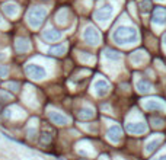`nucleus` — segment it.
Returning a JSON list of instances; mask_svg holds the SVG:
<instances>
[{
    "label": "nucleus",
    "mask_w": 166,
    "mask_h": 160,
    "mask_svg": "<svg viewBox=\"0 0 166 160\" xmlns=\"http://www.w3.org/2000/svg\"><path fill=\"white\" fill-rule=\"evenodd\" d=\"M114 42H117L118 45H128V44H134L139 41V32L137 29L131 26H118L112 33Z\"/></svg>",
    "instance_id": "f257e3e1"
},
{
    "label": "nucleus",
    "mask_w": 166,
    "mask_h": 160,
    "mask_svg": "<svg viewBox=\"0 0 166 160\" xmlns=\"http://www.w3.org/2000/svg\"><path fill=\"white\" fill-rule=\"evenodd\" d=\"M47 16V9L45 7H41V6H37V7H32L26 15V19L29 22V25L32 28H40L41 23L44 22Z\"/></svg>",
    "instance_id": "f03ea898"
},
{
    "label": "nucleus",
    "mask_w": 166,
    "mask_h": 160,
    "mask_svg": "<svg viewBox=\"0 0 166 160\" xmlns=\"http://www.w3.org/2000/svg\"><path fill=\"white\" fill-rule=\"evenodd\" d=\"M25 71L28 73V76H31V77L35 80H41L47 76L45 68L38 66V64H28V66L25 67Z\"/></svg>",
    "instance_id": "7ed1b4c3"
},
{
    "label": "nucleus",
    "mask_w": 166,
    "mask_h": 160,
    "mask_svg": "<svg viewBox=\"0 0 166 160\" xmlns=\"http://www.w3.org/2000/svg\"><path fill=\"white\" fill-rule=\"evenodd\" d=\"M112 12H114V7L112 5H104V6H101L96 12H95V19L99 20V22H105L108 20L111 16H112Z\"/></svg>",
    "instance_id": "20e7f679"
},
{
    "label": "nucleus",
    "mask_w": 166,
    "mask_h": 160,
    "mask_svg": "<svg viewBox=\"0 0 166 160\" xmlns=\"http://www.w3.org/2000/svg\"><path fill=\"white\" fill-rule=\"evenodd\" d=\"M83 38H85V41H86L87 44H90V45H98L101 41V35L93 26H87L86 29H85V32H83Z\"/></svg>",
    "instance_id": "39448f33"
},
{
    "label": "nucleus",
    "mask_w": 166,
    "mask_h": 160,
    "mask_svg": "<svg viewBox=\"0 0 166 160\" xmlns=\"http://www.w3.org/2000/svg\"><path fill=\"white\" fill-rule=\"evenodd\" d=\"M54 141V130L50 125L44 124L42 130H41V135H40V143L42 146H50Z\"/></svg>",
    "instance_id": "423d86ee"
},
{
    "label": "nucleus",
    "mask_w": 166,
    "mask_h": 160,
    "mask_svg": "<svg viewBox=\"0 0 166 160\" xmlns=\"http://www.w3.org/2000/svg\"><path fill=\"white\" fill-rule=\"evenodd\" d=\"M152 22L154 25H165L166 23V9L165 7H154L152 13Z\"/></svg>",
    "instance_id": "0eeeda50"
},
{
    "label": "nucleus",
    "mask_w": 166,
    "mask_h": 160,
    "mask_svg": "<svg viewBox=\"0 0 166 160\" xmlns=\"http://www.w3.org/2000/svg\"><path fill=\"white\" fill-rule=\"evenodd\" d=\"M125 130L130 134L140 135V134H144L147 131V125L144 122H128L125 125Z\"/></svg>",
    "instance_id": "6e6552de"
},
{
    "label": "nucleus",
    "mask_w": 166,
    "mask_h": 160,
    "mask_svg": "<svg viewBox=\"0 0 166 160\" xmlns=\"http://www.w3.org/2000/svg\"><path fill=\"white\" fill-rule=\"evenodd\" d=\"M93 89H95V93L98 95V96H105L108 92H109V85H108V82L106 80H96L95 82V85H93Z\"/></svg>",
    "instance_id": "1a4fd4ad"
},
{
    "label": "nucleus",
    "mask_w": 166,
    "mask_h": 160,
    "mask_svg": "<svg viewBox=\"0 0 166 160\" xmlns=\"http://www.w3.org/2000/svg\"><path fill=\"white\" fill-rule=\"evenodd\" d=\"M144 108L149 109V111H156V112H165L166 111L165 103L160 102V100H156V99H149L144 103Z\"/></svg>",
    "instance_id": "9d476101"
},
{
    "label": "nucleus",
    "mask_w": 166,
    "mask_h": 160,
    "mask_svg": "<svg viewBox=\"0 0 166 160\" xmlns=\"http://www.w3.org/2000/svg\"><path fill=\"white\" fill-rule=\"evenodd\" d=\"M106 135H108V138L112 141V143H118V141L121 140L122 131H121V128L118 127V125H112V127H109V130H108Z\"/></svg>",
    "instance_id": "9b49d317"
},
{
    "label": "nucleus",
    "mask_w": 166,
    "mask_h": 160,
    "mask_svg": "<svg viewBox=\"0 0 166 160\" xmlns=\"http://www.w3.org/2000/svg\"><path fill=\"white\" fill-rule=\"evenodd\" d=\"M42 38L45 41H48V42H54V41L61 38V32L57 31V29H47V31L42 32Z\"/></svg>",
    "instance_id": "f8f14e48"
},
{
    "label": "nucleus",
    "mask_w": 166,
    "mask_h": 160,
    "mask_svg": "<svg viewBox=\"0 0 166 160\" xmlns=\"http://www.w3.org/2000/svg\"><path fill=\"white\" fill-rule=\"evenodd\" d=\"M137 89H139V92H141V93H147V92H150L152 90V82L150 80H147V79H140L139 82H137Z\"/></svg>",
    "instance_id": "ddd939ff"
},
{
    "label": "nucleus",
    "mask_w": 166,
    "mask_h": 160,
    "mask_svg": "<svg viewBox=\"0 0 166 160\" xmlns=\"http://www.w3.org/2000/svg\"><path fill=\"white\" fill-rule=\"evenodd\" d=\"M50 120L53 121L54 124H57V125H66L67 121H69L67 117H64L60 112H50Z\"/></svg>",
    "instance_id": "4468645a"
},
{
    "label": "nucleus",
    "mask_w": 166,
    "mask_h": 160,
    "mask_svg": "<svg viewBox=\"0 0 166 160\" xmlns=\"http://www.w3.org/2000/svg\"><path fill=\"white\" fill-rule=\"evenodd\" d=\"M3 12L7 16H15L18 13V6L15 3H6V5H3Z\"/></svg>",
    "instance_id": "2eb2a0df"
},
{
    "label": "nucleus",
    "mask_w": 166,
    "mask_h": 160,
    "mask_svg": "<svg viewBox=\"0 0 166 160\" xmlns=\"http://www.w3.org/2000/svg\"><path fill=\"white\" fill-rule=\"evenodd\" d=\"M77 117H79L80 120H90L93 117V111L90 108H82V109H79V112H77Z\"/></svg>",
    "instance_id": "dca6fc26"
},
{
    "label": "nucleus",
    "mask_w": 166,
    "mask_h": 160,
    "mask_svg": "<svg viewBox=\"0 0 166 160\" xmlns=\"http://www.w3.org/2000/svg\"><path fill=\"white\" fill-rule=\"evenodd\" d=\"M160 144H162V138H157V140L154 138V140L149 141V143L146 144V153H153Z\"/></svg>",
    "instance_id": "f3484780"
},
{
    "label": "nucleus",
    "mask_w": 166,
    "mask_h": 160,
    "mask_svg": "<svg viewBox=\"0 0 166 160\" xmlns=\"http://www.w3.org/2000/svg\"><path fill=\"white\" fill-rule=\"evenodd\" d=\"M105 57L108 58V60H112V61L121 60V54L118 53V51H114V50H111V48L105 50Z\"/></svg>",
    "instance_id": "a211bd4d"
},
{
    "label": "nucleus",
    "mask_w": 166,
    "mask_h": 160,
    "mask_svg": "<svg viewBox=\"0 0 166 160\" xmlns=\"http://www.w3.org/2000/svg\"><path fill=\"white\" fill-rule=\"evenodd\" d=\"M16 50H18L19 53H26L28 50H29V42H28V40L16 41Z\"/></svg>",
    "instance_id": "6ab92c4d"
},
{
    "label": "nucleus",
    "mask_w": 166,
    "mask_h": 160,
    "mask_svg": "<svg viewBox=\"0 0 166 160\" xmlns=\"http://www.w3.org/2000/svg\"><path fill=\"white\" fill-rule=\"evenodd\" d=\"M150 9H152V2L150 0H141V3H140V10H141V13H149L150 12Z\"/></svg>",
    "instance_id": "aec40b11"
},
{
    "label": "nucleus",
    "mask_w": 166,
    "mask_h": 160,
    "mask_svg": "<svg viewBox=\"0 0 166 160\" xmlns=\"http://www.w3.org/2000/svg\"><path fill=\"white\" fill-rule=\"evenodd\" d=\"M64 53H66V45H64V44L57 45V47H53L50 50V54H53V55H63Z\"/></svg>",
    "instance_id": "412c9836"
},
{
    "label": "nucleus",
    "mask_w": 166,
    "mask_h": 160,
    "mask_svg": "<svg viewBox=\"0 0 166 160\" xmlns=\"http://www.w3.org/2000/svg\"><path fill=\"white\" fill-rule=\"evenodd\" d=\"M143 58H144V53H141V51H137V53H134L133 55H131V61L136 63V64H139Z\"/></svg>",
    "instance_id": "4be33fe9"
},
{
    "label": "nucleus",
    "mask_w": 166,
    "mask_h": 160,
    "mask_svg": "<svg viewBox=\"0 0 166 160\" xmlns=\"http://www.w3.org/2000/svg\"><path fill=\"white\" fill-rule=\"evenodd\" d=\"M9 73V67L7 66H0V77H6Z\"/></svg>",
    "instance_id": "5701e85b"
},
{
    "label": "nucleus",
    "mask_w": 166,
    "mask_h": 160,
    "mask_svg": "<svg viewBox=\"0 0 166 160\" xmlns=\"http://www.w3.org/2000/svg\"><path fill=\"white\" fill-rule=\"evenodd\" d=\"M7 87H13V90H18L19 85H18V83H9V85H7Z\"/></svg>",
    "instance_id": "b1692460"
},
{
    "label": "nucleus",
    "mask_w": 166,
    "mask_h": 160,
    "mask_svg": "<svg viewBox=\"0 0 166 160\" xmlns=\"http://www.w3.org/2000/svg\"><path fill=\"white\" fill-rule=\"evenodd\" d=\"M157 160H166V154H163V156H160V157H159Z\"/></svg>",
    "instance_id": "393cba45"
},
{
    "label": "nucleus",
    "mask_w": 166,
    "mask_h": 160,
    "mask_svg": "<svg viewBox=\"0 0 166 160\" xmlns=\"http://www.w3.org/2000/svg\"><path fill=\"white\" fill-rule=\"evenodd\" d=\"M163 42H165V44H166V33H165V35H163Z\"/></svg>",
    "instance_id": "a878e982"
},
{
    "label": "nucleus",
    "mask_w": 166,
    "mask_h": 160,
    "mask_svg": "<svg viewBox=\"0 0 166 160\" xmlns=\"http://www.w3.org/2000/svg\"><path fill=\"white\" fill-rule=\"evenodd\" d=\"M159 2H163V0H159Z\"/></svg>",
    "instance_id": "bb28decb"
},
{
    "label": "nucleus",
    "mask_w": 166,
    "mask_h": 160,
    "mask_svg": "<svg viewBox=\"0 0 166 160\" xmlns=\"http://www.w3.org/2000/svg\"><path fill=\"white\" fill-rule=\"evenodd\" d=\"M0 22H2V19H0Z\"/></svg>",
    "instance_id": "cd10ccee"
}]
</instances>
